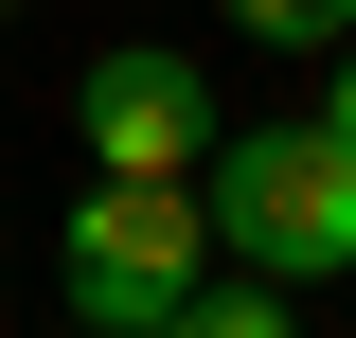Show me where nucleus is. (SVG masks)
<instances>
[{
    "instance_id": "nucleus-2",
    "label": "nucleus",
    "mask_w": 356,
    "mask_h": 338,
    "mask_svg": "<svg viewBox=\"0 0 356 338\" xmlns=\"http://www.w3.org/2000/svg\"><path fill=\"white\" fill-rule=\"evenodd\" d=\"M196 267H214V196H196V178H107L89 161L72 232H54V303H72L89 338H178Z\"/></svg>"
},
{
    "instance_id": "nucleus-6",
    "label": "nucleus",
    "mask_w": 356,
    "mask_h": 338,
    "mask_svg": "<svg viewBox=\"0 0 356 338\" xmlns=\"http://www.w3.org/2000/svg\"><path fill=\"white\" fill-rule=\"evenodd\" d=\"M321 125H339V143H356V36H339V54H321Z\"/></svg>"
},
{
    "instance_id": "nucleus-7",
    "label": "nucleus",
    "mask_w": 356,
    "mask_h": 338,
    "mask_svg": "<svg viewBox=\"0 0 356 338\" xmlns=\"http://www.w3.org/2000/svg\"><path fill=\"white\" fill-rule=\"evenodd\" d=\"M0 18H18V0H0Z\"/></svg>"
},
{
    "instance_id": "nucleus-5",
    "label": "nucleus",
    "mask_w": 356,
    "mask_h": 338,
    "mask_svg": "<svg viewBox=\"0 0 356 338\" xmlns=\"http://www.w3.org/2000/svg\"><path fill=\"white\" fill-rule=\"evenodd\" d=\"M232 36H250V54H339L356 0H232Z\"/></svg>"
},
{
    "instance_id": "nucleus-1",
    "label": "nucleus",
    "mask_w": 356,
    "mask_h": 338,
    "mask_svg": "<svg viewBox=\"0 0 356 338\" xmlns=\"http://www.w3.org/2000/svg\"><path fill=\"white\" fill-rule=\"evenodd\" d=\"M196 196H214V250L267 267V285H356V143L321 125H214V161H196Z\"/></svg>"
},
{
    "instance_id": "nucleus-3",
    "label": "nucleus",
    "mask_w": 356,
    "mask_h": 338,
    "mask_svg": "<svg viewBox=\"0 0 356 338\" xmlns=\"http://www.w3.org/2000/svg\"><path fill=\"white\" fill-rule=\"evenodd\" d=\"M214 125H232L214 72L161 54V36H125V54H89V72H72V143H89L107 178H196V161H214Z\"/></svg>"
},
{
    "instance_id": "nucleus-4",
    "label": "nucleus",
    "mask_w": 356,
    "mask_h": 338,
    "mask_svg": "<svg viewBox=\"0 0 356 338\" xmlns=\"http://www.w3.org/2000/svg\"><path fill=\"white\" fill-rule=\"evenodd\" d=\"M285 303H303V285H267V267H196L178 338H285Z\"/></svg>"
}]
</instances>
